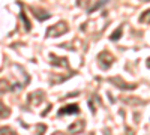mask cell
Wrapping results in <instances>:
<instances>
[{
  "label": "cell",
  "mask_w": 150,
  "mask_h": 135,
  "mask_svg": "<svg viewBox=\"0 0 150 135\" xmlns=\"http://www.w3.org/2000/svg\"><path fill=\"white\" fill-rule=\"evenodd\" d=\"M108 81L112 83L116 87H119V89H122V90H132V89H135V84H125V81H123L122 78H119V77L108 78Z\"/></svg>",
  "instance_id": "cell-4"
},
{
  "label": "cell",
  "mask_w": 150,
  "mask_h": 135,
  "mask_svg": "<svg viewBox=\"0 0 150 135\" xmlns=\"http://www.w3.org/2000/svg\"><path fill=\"white\" fill-rule=\"evenodd\" d=\"M84 126H86V123H84V120H77V122H74V123L69 126V132L71 134H80L81 131H84Z\"/></svg>",
  "instance_id": "cell-6"
},
{
  "label": "cell",
  "mask_w": 150,
  "mask_h": 135,
  "mask_svg": "<svg viewBox=\"0 0 150 135\" xmlns=\"http://www.w3.org/2000/svg\"><path fill=\"white\" fill-rule=\"evenodd\" d=\"M50 57H51V63L56 65V66H63V68H68L69 66L68 60L65 57H56L54 54H50Z\"/></svg>",
  "instance_id": "cell-7"
},
{
  "label": "cell",
  "mask_w": 150,
  "mask_h": 135,
  "mask_svg": "<svg viewBox=\"0 0 150 135\" xmlns=\"http://www.w3.org/2000/svg\"><path fill=\"white\" fill-rule=\"evenodd\" d=\"M36 129H38V135H44V132H45L47 126H45V125H38V126H36Z\"/></svg>",
  "instance_id": "cell-16"
},
{
  "label": "cell",
  "mask_w": 150,
  "mask_h": 135,
  "mask_svg": "<svg viewBox=\"0 0 150 135\" xmlns=\"http://www.w3.org/2000/svg\"><path fill=\"white\" fill-rule=\"evenodd\" d=\"M68 32V24L66 23H57L54 26L48 27L47 29V36H51V38H56V36H60V35H65Z\"/></svg>",
  "instance_id": "cell-1"
},
{
  "label": "cell",
  "mask_w": 150,
  "mask_h": 135,
  "mask_svg": "<svg viewBox=\"0 0 150 135\" xmlns=\"http://www.w3.org/2000/svg\"><path fill=\"white\" fill-rule=\"evenodd\" d=\"M20 17H21V20L24 21V26H26V30L29 32V30L32 29V26H30V23H29V18L26 17V14H24V11H21V12H20Z\"/></svg>",
  "instance_id": "cell-13"
},
{
  "label": "cell",
  "mask_w": 150,
  "mask_h": 135,
  "mask_svg": "<svg viewBox=\"0 0 150 135\" xmlns=\"http://www.w3.org/2000/svg\"><path fill=\"white\" fill-rule=\"evenodd\" d=\"M33 14H35V17L39 20V21H45L47 18H50L48 11H42V9H36V8H33Z\"/></svg>",
  "instance_id": "cell-8"
},
{
  "label": "cell",
  "mask_w": 150,
  "mask_h": 135,
  "mask_svg": "<svg viewBox=\"0 0 150 135\" xmlns=\"http://www.w3.org/2000/svg\"><path fill=\"white\" fill-rule=\"evenodd\" d=\"M120 36H122V27H119L114 33H112V35L110 36V39H111V41H117V39L120 38Z\"/></svg>",
  "instance_id": "cell-15"
},
{
  "label": "cell",
  "mask_w": 150,
  "mask_h": 135,
  "mask_svg": "<svg viewBox=\"0 0 150 135\" xmlns=\"http://www.w3.org/2000/svg\"><path fill=\"white\" fill-rule=\"evenodd\" d=\"M9 114H11V110L0 102V119H6Z\"/></svg>",
  "instance_id": "cell-11"
},
{
  "label": "cell",
  "mask_w": 150,
  "mask_h": 135,
  "mask_svg": "<svg viewBox=\"0 0 150 135\" xmlns=\"http://www.w3.org/2000/svg\"><path fill=\"white\" fill-rule=\"evenodd\" d=\"M147 68H149V69H150V57H149V59H147Z\"/></svg>",
  "instance_id": "cell-17"
},
{
  "label": "cell",
  "mask_w": 150,
  "mask_h": 135,
  "mask_svg": "<svg viewBox=\"0 0 150 135\" xmlns=\"http://www.w3.org/2000/svg\"><path fill=\"white\" fill-rule=\"evenodd\" d=\"M107 2H108V0H101V2H98V3L95 5V6H92V8H90L89 11H87V12H89V14H92V12H95L96 9H99V8H101L102 5H105Z\"/></svg>",
  "instance_id": "cell-14"
},
{
  "label": "cell",
  "mask_w": 150,
  "mask_h": 135,
  "mask_svg": "<svg viewBox=\"0 0 150 135\" xmlns=\"http://www.w3.org/2000/svg\"><path fill=\"white\" fill-rule=\"evenodd\" d=\"M140 23H146V24H150V9H147V11H144L143 14L140 15Z\"/></svg>",
  "instance_id": "cell-10"
},
{
  "label": "cell",
  "mask_w": 150,
  "mask_h": 135,
  "mask_svg": "<svg viewBox=\"0 0 150 135\" xmlns=\"http://www.w3.org/2000/svg\"><path fill=\"white\" fill-rule=\"evenodd\" d=\"M44 98H45L44 92L42 90H38V92H33V93L29 95V102L33 104V105H39L44 101Z\"/></svg>",
  "instance_id": "cell-5"
},
{
  "label": "cell",
  "mask_w": 150,
  "mask_h": 135,
  "mask_svg": "<svg viewBox=\"0 0 150 135\" xmlns=\"http://www.w3.org/2000/svg\"><path fill=\"white\" fill-rule=\"evenodd\" d=\"M0 135H17V132L8 126H3V128H0Z\"/></svg>",
  "instance_id": "cell-12"
},
{
  "label": "cell",
  "mask_w": 150,
  "mask_h": 135,
  "mask_svg": "<svg viewBox=\"0 0 150 135\" xmlns=\"http://www.w3.org/2000/svg\"><path fill=\"white\" fill-rule=\"evenodd\" d=\"M89 135H95V134H89Z\"/></svg>",
  "instance_id": "cell-19"
},
{
  "label": "cell",
  "mask_w": 150,
  "mask_h": 135,
  "mask_svg": "<svg viewBox=\"0 0 150 135\" xmlns=\"http://www.w3.org/2000/svg\"><path fill=\"white\" fill-rule=\"evenodd\" d=\"M11 90H15V87L12 84H9L6 80H0V93H5V92H11Z\"/></svg>",
  "instance_id": "cell-9"
},
{
  "label": "cell",
  "mask_w": 150,
  "mask_h": 135,
  "mask_svg": "<svg viewBox=\"0 0 150 135\" xmlns=\"http://www.w3.org/2000/svg\"><path fill=\"white\" fill-rule=\"evenodd\" d=\"M53 135H62V134H60V132H54Z\"/></svg>",
  "instance_id": "cell-18"
},
{
  "label": "cell",
  "mask_w": 150,
  "mask_h": 135,
  "mask_svg": "<svg viewBox=\"0 0 150 135\" xmlns=\"http://www.w3.org/2000/svg\"><path fill=\"white\" fill-rule=\"evenodd\" d=\"M112 62H114V57H112L108 51H102V53L98 54V63L102 69H108L112 65Z\"/></svg>",
  "instance_id": "cell-2"
},
{
  "label": "cell",
  "mask_w": 150,
  "mask_h": 135,
  "mask_svg": "<svg viewBox=\"0 0 150 135\" xmlns=\"http://www.w3.org/2000/svg\"><path fill=\"white\" fill-rule=\"evenodd\" d=\"M80 113V108L77 104H69V105H65L63 108H60L59 110V113L57 116H66V114H78Z\"/></svg>",
  "instance_id": "cell-3"
}]
</instances>
